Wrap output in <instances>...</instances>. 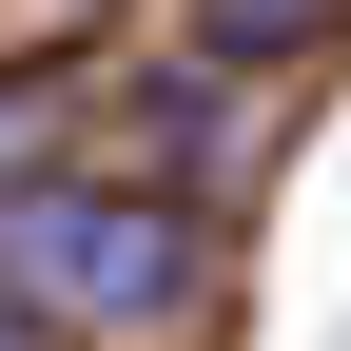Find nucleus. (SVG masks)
<instances>
[{"label":"nucleus","instance_id":"f257e3e1","mask_svg":"<svg viewBox=\"0 0 351 351\" xmlns=\"http://www.w3.org/2000/svg\"><path fill=\"white\" fill-rule=\"evenodd\" d=\"M0 293H20L59 351H176L215 313V234L156 195V176H59L39 156L0 195Z\"/></svg>","mask_w":351,"mask_h":351},{"label":"nucleus","instance_id":"7ed1b4c3","mask_svg":"<svg viewBox=\"0 0 351 351\" xmlns=\"http://www.w3.org/2000/svg\"><path fill=\"white\" fill-rule=\"evenodd\" d=\"M39 137H59V117H39V78H0V195L39 176Z\"/></svg>","mask_w":351,"mask_h":351},{"label":"nucleus","instance_id":"20e7f679","mask_svg":"<svg viewBox=\"0 0 351 351\" xmlns=\"http://www.w3.org/2000/svg\"><path fill=\"white\" fill-rule=\"evenodd\" d=\"M0 351H59V332H39V313H20V293H0Z\"/></svg>","mask_w":351,"mask_h":351},{"label":"nucleus","instance_id":"f03ea898","mask_svg":"<svg viewBox=\"0 0 351 351\" xmlns=\"http://www.w3.org/2000/svg\"><path fill=\"white\" fill-rule=\"evenodd\" d=\"M332 20H351V0H195V59H234V78H274V59H313Z\"/></svg>","mask_w":351,"mask_h":351}]
</instances>
